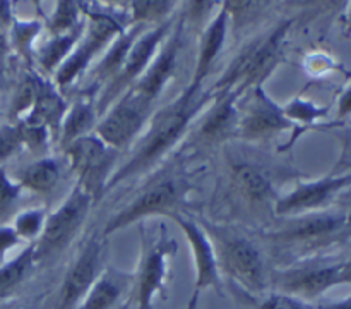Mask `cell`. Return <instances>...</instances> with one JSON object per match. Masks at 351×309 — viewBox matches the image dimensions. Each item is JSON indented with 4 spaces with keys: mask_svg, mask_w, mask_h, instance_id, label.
Returning a JSON list of instances; mask_svg holds the SVG:
<instances>
[{
    "mask_svg": "<svg viewBox=\"0 0 351 309\" xmlns=\"http://www.w3.org/2000/svg\"><path fill=\"white\" fill-rule=\"evenodd\" d=\"M62 177V163L53 157H41L23 167L16 181L24 191L34 194H50Z\"/></svg>",
    "mask_w": 351,
    "mask_h": 309,
    "instance_id": "d4e9b609",
    "label": "cell"
},
{
    "mask_svg": "<svg viewBox=\"0 0 351 309\" xmlns=\"http://www.w3.org/2000/svg\"><path fill=\"white\" fill-rule=\"evenodd\" d=\"M93 206H95V201L91 196L75 182L67 198L53 211L48 213L43 233L34 242L36 263L58 256L74 242L75 236L88 220Z\"/></svg>",
    "mask_w": 351,
    "mask_h": 309,
    "instance_id": "ba28073f",
    "label": "cell"
},
{
    "mask_svg": "<svg viewBox=\"0 0 351 309\" xmlns=\"http://www.w3.org/2000/svg\"><path fill=\"white\" fill-rule=\"evenodd\" d=\"M69 167L77 175V184L98 203L106 194V184L120 163V153L95 133L79 137L64 148Z\"/></svg>",
    "mask_w": 351,
    "mask_h": 309,
    "instance_id": "52a82bcc",
    "label": "cell"
},
{
    "mask_svg": "<svg viewBox=\"0 0 351 309\" xmlns=\"http://www.w3.org/2000/svg\"><path fill=\"white\" fill-rule=\"evenodd\" d=\"M239 134L245 141H264L285 130L295 129L285 117L283 106L267 95L264 84H257L243 93L239 100Z\"/></svg>",
    "mask_w": 351,
    "mask_h": 309,
    "instance_id": "8fae6325",
    "label": "cell"
},
{
    "mask_svg": "<svg viewBox=\"0 0 351 309\" xmlns=\"http://www.w3.org/2000/svg\"><path fill=\"white\" fill-rule=\"evenodd\" d=\"M178 246L168 233L167 227L154 229L141 227V256L134 271L132 299L134 309H153L154 299L167 288L170 260L177 254Z\"/></svg>",
    "mask_w": 351,
    "mask_h": 309,
    "instance_id": "5b68a950",
    "label": "cell"
},
{
    "mask_svg": "<svg viewBox=\"0 0 351 309\" xmlns=\"http://www.w3.org/2000/svg\"><path fill=\"white\" fill-rule=\"evenodd\" d=\"M24 189L21 187L16 179H10L5 168L0 165V225H3L5 220L14 215L17 208V203L23 198Z\"/></svg>",
    "mask_w": 351,
    "mask_h": 309,
    "instance_id": "1f68e13d",
    "label": "cell"
},
{
    "mask_svg": "<svg viewBox=\"0 0 351 309\" xmlns=\"http://www.w3.org/2000/svg\"><path fill=\"white\" fill-rule=\"evenodd\" d=\"M105 240L99 236L89 237L74 258V261L69 266L64 280H62L60 290H58L57 309H75L89 288L95 285L99 275L106 268L105 256Z\"/></svg>",
    "mask_w": 351,
    "mask_h": 309,
    "instance_id": "7c38bea8",
    "label": "cell"
},
{
    "mask_svg": "<svg viewBox=\"0 0 351 309\" xmlns=\"http://www.w3.org/2000/svg\"><path fill=\"white\" fill-rule=\"evenodd\" d=\"M153 106L137 98L132 91H125L101 117L95 127V134L108 146L122 153L132 146L143 134Z\"/></svg>",
    "mask_w": 351,
    "mask_h": 309,
    "instance_id": "30bf717a",
    "label": "cell"
},
{
    "mask_svg": "<svg viewBox=\"0 0 351 309\" xmlns=\"http://www.w3.org/2000/svg\"><path fill=\"white\" fill-rule=\"evenodd\" d=\"M134 273L106 266L75 309H120L130 301Z\"/></svg>",
    "mask_w": 351,
    "mask_h": 309,
    "instance_id": "ffe728a7",
    "label": "cell"
},
{
    "mask_svg": "<svg viewBox=\"0 0 351 309\" xmlns=\"http://www.w3.org/2000/svg\"><path fill=\"white\" fill-rule=\"evenodd\" d=\"M351 282V260L339 264V284H350Z\"/></svg>",
    "mask_w": 351,
    "mask_h": 309,
    "instance_id": "b9f144b4",
    "label": "cell"
},
{
    "mask_svg": "<svg viewBox=\"0 0 351 309\" xmlns=\"http://www.w3.org/2000/svg\"><path fill=\"white\" fill-rule=\"evenodd\" d=\"M19 242H23V240L17 237L12 225H0V260H3L5 254Z\"/></svg>",
    "mask_w": 351,
    "mask_h": 309,
    "instance_id": "8d00e7d4",
    "label": "cell"
},
{
    "mask_svg": "<svg viewBox=\"0 0 351 309\" xmlns=\"http://www.w3.org/2000/svg\"><path fill=\"white\" fill-rule=\"evenodd\" d=\"M120 309H130V302H129V304L123 306V308H120Z\"/></svg>",
    "mask_w": 351,
    "mask_h": 309,
    "instance_id": "ee69618b",
    "label": "cell"
},
{
    "mask_svg": "<svg viewBox=\"0 0 351 309\" xmlns=\"http://www.w3.org/2000/svg\"><path fill=\"white\" fill-rule=\"evenodd\" d=\"M240 95L235 91L216 93L211 105L201 113L195 127V139L204 144H219L239 134Z\"/></svg>",
    "mask_w": 351,
    "mask_h": 309,
    "instance_id": "ac0fdd59",
    "label": "cell"
},
{
    "mask_svg": "<svg viewBox=\"0 0 351 309\" xmlns=\"http://www.w3.org/2000/svg\"><path fill=\"white\" fill-rule=\"evenodd\" d=\"M216 93L211 89L185 88L180 95L161 108L154 110L144 127L143 134L130 146L129 157L117 167L106 184V192L127 181L141 177L146 172L153 170L160 160H163L178 141L187 134L189 127L195 119L211 105Z\"/></svg>",
    "mask_w": 351,
    "mask_h": 309,
    "instance_id": "6da1fadb",
    "label": "cell"
},
{
    "mask_svg": "<svg viewBox=\"0 0 351 309\" xmlns=\"http://www.w3.org/2000/svg\"><path fill=\"white\" fill-rule=\"evenodd\" d=\"M151 26H143V24H136V26H127L112 43L106 47V50L99 55L96 64L89 69V76H91V84L96 86V89H101L103 86L108 84L113 78L120 72L123 62H125L127 55H129L130 48L136 43L137 38L141 36L144 30Z\"/></svg>",
    "mask_w": 351,
    "mask_h": 309,
    "instance_id": "7402d4cb",
    "label": "cell"
},
{
    "mask_svg": "<svg viewBox=\"0 0 351 309\" xmlns=\"http://www.w3.org/2000/svg\"><path fill=\"white\" fill-rule=\"evenodd\" d=\"M84 27L86 24L82 27H79V30L72 31V33L50 34L48 40H45L43 43L34 50V58H36L41 71H43L48 78H53V74L58 71V67L67 60V57L72 54L75 45L81 40L82 33H84Z\"/></svg>",
    "mask_w": 351,
    "mask_h": 309,
    "instance_id": "484cf974",
    "label": "cell"
},
{
    "mask_svg": "<svg viewBox=\"0 0 351 309\" xmlns=\"http://www.w3.org/2000/svg\"><path fill=\"white\" fill-rule=\"evenodd\" d=\"M69 108V103L65 102L62 91H58L57 86L53 84L50 78L40 76V88H38L36 105H34L33 113L26 122H40L45 124L50 130L53 141H57L58 130H60L62 119ZM21 124V122H19Z\"/></svg>",
    "mask_w": 351,
    "mask_h": 309,
    "instance_id": "cb8c5ba5",
    "label": "cell"
},
{
    "mask_svg": "<svg viewBox=\"0 0 351 309\" xmlns=\"http://www.w3.org/2000/svg\"><path fill=\"white\" fill-rule=\"evenodd\" d=\"M175 23H177V17H171V19L165 21V23L156 24V26H151L147 30H144L141 33V36L137 38L136 43L130 48L129 55H127L125 62H123L122 69H120L119 74L108 82V84L103 86L101 89H98V95L95 98L96 112L101 117L120 96L125 91H129L137 81H139L141 76L146 72V69L149 67L151 60L154 58V55L158 54L160 47L163 45V41L167 40L168 34L173 30Z\"/></svg>",
    "mask_w": 351,
    "mask_h": 309,
    "instance_id": "9c48e42d",
    "label": "cell"
},
{
    "mask_svg": "<svg viewBox=\"0 0 351 309\" xmlns=\"http://www.w3.org/2000/svg\"><path fill=\"white\" fill-rule=\"evenodd\" d=\"M283 113L295 127L298 124H314L315 120H319L321 117L326 115V108H321V106L314 105L312 102L304 98H293L283 106Z\"/></svg>",
    "mask_w": 351,
    "mask_h": 309,
    "instance_id": "d6a6232c",
    "label": "cell"
},
{
    "mask_svg": "<svg viewBox=\"0 0 351 309\" xmlns=\"http://www.w3.org/2000/svg\"><path fill=\"white\" fill-rule=\"evenodd\" d=\"M125 10L127 26H156L175 17L178 3L171 0H147V2H129Z\"/></svg>",
    "mask_w": 351,
    "mask_h": 309,
    "instance_id": "83f0119b",
    "label": "cell"
},
{
    "mask_svg": "<svg viewBox=\"0 0 351 309\" xmlns=\"http://www.w3.org/2000/svg\"><path fill=\"white\" fill-rule=\"evenodd\" d=\"M34 263V244H27L14 260L0 266V301L12 295L19 288V285L29 277Z\"/></svg>",
    "mask_w": 351,
    "mask_h": 309,
    "instance_id": "4316f807",
    "label": "cell"
},
{
    "mask_svg": "<svg viewBox=\"0 0 351 309\" xmlns=\"http://www.w3.org/2000/svg\"><path fill=\"white\" fill-rule=\"evenodd\" d=\"M187 5V12L185 16L189 17V21H192L197 26L204 27L209 21L215 17L216 9L221 7V2H189L185 3Z\"/></svg>",
    "mask_w": 351,
    "mask_h": 309,
    "instance_id": "e575fe53",
    "label": "cell"
},
{
    "mask_svg": "<svg viewBox=\"0 0 351 309\" xmlns=\"http://www.w3.org/2000/svg\"><path fill=\"white\" fill-rule=\"evenodd\" d=\"M99 115L96 112L95 98L91 96H82L71 103L62 119L60 130H58L57 143L60 150H64L67 144L74 143L79 137L89 136L95 133V127L98 124Z\"/></svg>",
    "mask_w": 351,
    "mask_h": 309,
    "instance_id": "603a6c76",
    "label": "cell"
},
{
    "mask_svg": "<svg viewBox=\"0 0 351 309\" xmlns=\"http://www.w3.org/2000/svg\"><path fill=\"white\" fill-rule=\"evenodd\" d=\"M9 54H10L9 36H7L5 31L0 30V74H2L3 69H5V62L7 58H9Z\"/></svg>",
    "mask_w": 351,
    "mask_h": 309,
    "instance_id": "f35d334b",
    "label": "cell"
},
{
    "mask_svg": "<svg viewBox=\"0 0 351 309\" xmlns=\"http://www.w3.org/2000/svg\"><path fill=\"white\" fill-rule=\"evenodd\" d=\"M293 21H281L269 34L243 48L242 54L228 65L225 74L215 82L213 93L235 91L240 96L257 84H266V79L276 71L281 62V50Z\"/></svg>",
    "mask_w": 351,
    "mask_h": 309,
    "instance_id": "277c9868",
    "label": "cell"
},
{
    "mask_svg": "<svg viewBox=\"0 0 351 309\" xmlns=\"http://www.w3.org/2000/svg\"><path fill=\"white\" fill-rule=\"evenodd\" d=\"M348 225V216L315 211L293 216L285 229L271 233V239L287 246H315L338 236Z\"/></svg>",
    "mask_w": 351,
    "mask_h": 309,
    "instance_id": "e0dca14e",
    "label": "cell"
},
{
    "mask_svg": "<svg viewBox=\"0 0 351 309\" xmlns=\"http://www.w3.org/2000/svg\"><path fill=\"white\" fill-rule=\"evenodd\" d=\"M338 115L339 117H346L351 115V86L343 93L341 100H339L338 105Z\"/></svg>",
    "mask_w": 351,
    "mask_h": 309,
    "instance_id": "ab89813d",
    "label": "cell"
},
{
    "mask_svg": "<svg viewBox=\"0 0 351 309\" xmlns=\"http://www.w3.org/2000/svg\"><path fill=\"white\" fill-rule=\"evenodd\" d=\"M14 23V10L10 2H0V30L9 31Z\"/></svg>",
    "mask_w": 351,
    "mask_h": 309,
    "instance_id": "74e56055",
    "label": "cell"
},
{
    "mask_svg": "<svg viewBox=\"0 0 351 309\" xmlns=\"http://www.w3.org/2000/svg\"><path fill=\"white\" fill-rule=\"evenodd\" d=\"M192 189L194 185L184 174H165L163 177L153 179L123 208L110 216L101 237L108 239L115 232L147 218H168L171 213H187L192 205L189 199Z\"/></svg>",
    "mask_w": 351,
    "mask_h": 309,
    "instance_id": "7a4b0ae2",
    "label": "cell"
},
{
    "mask_svg": "<svg viewBox=\"0 0 351 309\" xmlns=\"http://www.w3.org/2000/svg\"><path fill=\"white\" fill-rule=\"evenodd\" d=\"M230 26H232V19H230V14L226 10L225 2H221V7L218 9V12L215 14V17L201 31L194 74H192L191 82L187 84L189 89H192V91L202 89V82L211 74V69L215 65L216 58L219 57V54L225 48L226 38H228L230 33Z\"/></svg>",
    "mask_w": 351,
    "mask_h": 309,
    "instance_id": "d6986e66",
    "label": "cell"
},
{
    "mask_svg": "<svg viewBox=\"0 0 351 309\" xmlns=\"http://www.w3.org/2000/svg\"><path fill=\"white\" fill-rule=\"evenodd\" d=\"M182 33H184V21L177 19L173 30L168 34L167 40L160 47L158 54L151 60L149 67L146 69L139 81L130 88V91L147 103L149 106H154L156 100L160 98L161 93L165 91L168 82L171 81L177 69L178 54L182 48Z\"/></svg>",
    "mask_w": 351,
    "mask_h": 309,
    "instance_id": "9a60e30c",
    "label": "cell"
},
{
    "mask_svg": "<svg viewBox=\"0 0 351 309\" xmlns=\"http://www.w3.org/2000/svg\"><path fill=\"white\" fill-rule=\"evenodd\" d=\"M233 187L247 203L254 206H274L278 194L273 179L261 165L252 161H235L232 165Z\"/></svg>",
    "mask_w": 351,
    "mask_h": 309,
    "instance_id": "44dd1931",
    "label": "cell"
},
{
    "mask_svg": "<svg viewBox=\"0 0 351 309\" xmlns=\"http://www.w3.org/2000/svg\"><path fill=\"white\" fill-rule=\"evenodd\" d=\"M86 24L82 2L62 0L53 3V12L45 19V27L50 34H65L79 30Z\"/></svg>",
    "mask_w": 351,
    "mask_h": 309,
    "instance_id": "f1b7e54d",
    "label": "cell"
},
{
    "mask_svg": "<svg viewBox=\"0 0 351 309\" xmlns=\"http://www.w3.org/2000/svg\"><path fill=\"white\" fill-rule=\"evenodd\" d=\"M47 209L45 208H27L23 211L17 213L14 216L12 229L16 230L17 237H19L23 242L34 244L40 236L43 233L45 223H47Z\"/></svg>",
    "mask_w": 351,
    "mask_h": 309,
    "instance_id": "4dcf8cb0",
    "label": "cell"
},
{
    "mask_svg": "<svg viewBox=\"0 0 351 309\" xmlns=\"http://www.w3.org/2000/svg\"><path fill=\"white\" fill-rule=\"evenodd\" d=\"M350 184L351 174L328 175L317 181H300L290 192L278 196L273 211L278 216H287V218L322 211V208L328 206V203H331V199Z\"/></svg>",
    "mask_w": 351,
    "mask_h": 309,
    "instance_id": "5bb4252c",
    "label": "cell"
},
{
    "mask_svg": "<svg viewBox=\"0 0 351 309\" xmlns=\"http://www.w3.org/2000/svg\"><path fill=\"white\" fill-rule=\"evenodd\" d=\"M215 246L219 271L249 295H261L267 287L264 258L259 247L237 230L226 225L201 222Z\"/></svg>",
    "mask_w": 351,
    "mask_h": 309,
    "instance_id": "3957f363",
    "label": "cell"
},
{
    "mask_svg": "<svg viewBox=\"0 0 351 309\" xmlns=\"http://www.w3.org/2000/svg\"><path fill=\"white\" fill-rule=\"evenodd\" d=\"M82 9L86 16L84 33L67 60L58 67V71L51 78L53 84L62 93L77 82V79H81L91 69L93 62L99 58L106 47L127 27V24L115 14L105 12V10H89L84 2H82Z\"/></svg>",
    "mask_w": 351,
    "mask_h": 309,
    "instance_id": "8992f818",
    "label": "cell"
},
{
    "mask_svg": "<svg viewBox=\"0 0 351 309\" xmlns=\"http://www.w3.org/2000/svg\"><path fill=\"white\" fill-rule=\"evenodd\" d=\"M23 148H26V143L21 124H12L0 129V163Z\"/></svg>",
    "mask_w": 351,
    "mask_h": 309,
    "instance_id": "836d02e7",
    "label": "cell"
},
{
    "mask_svg": "<svg viewBox=\"0 0 351 309\" xmlns=\"http://www.w3.org/2000/svg\"><path fill=\"white\" fill-rule=\"evenodd\" d=\"M43 27L45 21L41 19H14L7 34L10 41V50H16L24 60H33L36 40L40 38Z\"/></svg>",
    "mask_w": 351,
    "mask_h": 309,
    "instance_id": "f546056e",
    "label": "cell"
},
{
    "mask_svg": "<svg viewBox=\"0 0 351 309\" xmlns=\"http://www.w3.org/2000/svg\"><path fill=\"white\" fill-rule=\"evenodd\" d=\"M312 309H351V297L348 299H341V301L336 302H328V304H321L317 308Z\"/></svg>",
    "mask_w": 351,
    "mask_h": 309,
    "instance_id": "60d3db41",
    "label": "cell"
},
{
    "mask_svg": "<svg viewBox=\"0 0 351 309\" xmlns=\"http://www.w3.org/2000/svg\"><path fill=\"white\" fill-rule=\"evenodd\" d=\"M168 218L177 223L192 251L195 273L194 292L201 294L204 290H215L218 295H225V284L216 260L215 246L201 222H197L191 213L184 211L171 213Z\"/></svg>",
    "mask_w": 351,
    "mask_h": 309,
    "instance_id": "4fadbf2b",
    "label": "cell"
},
{
    "mask_svg": "<svg viewBox=\"0 0 351 309\" xmlns=\"http://www.w3.org/2000/svg\"><path fill=\"white\" fill-rule=\"evenodd\" d=\"M257 309H312V306H308L307 302L302 301V299L274 292V294L263 299V301L257 304Z\"/></svg>",
    "mask_w": 351,
    "mask_h": 309,
    "instance_id": "d590c367",
    "label": "cell"
},
{
    "mask_svg": "<svg viewBox=\"0 0 351 309\" xmlns=\"http://www.w3.org/2000/svg\"><path fill=\"white\" fill-rule=\"evenodd\" d=\"M199 299H201V294H199V292H194V294H192V297L189 299L187 306H185L184 309H197L199 308Z\"/></svg>",
    "mask_w": 351,
    "mask_h": 309,
    "instance_id": "7bdbcfd3",
    "label": "cell"
},
{
    "mask_svg": "<svg viewBox=\"0 0 351 309\" xmlns=\"http://www.w3.org/2000/svg\"><path fill=\"white\" fill-rule=\"evenodd\" d=\"M339 264H305L278 271L273 278L274 288L307 302L339 285Z\"/></svg>",
    "mask_w": 351,
    "mask_h": 309,
    "instance_id": "2e32d148",
    "label": "cell"
}]
</instances>
